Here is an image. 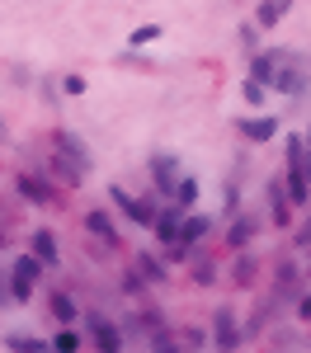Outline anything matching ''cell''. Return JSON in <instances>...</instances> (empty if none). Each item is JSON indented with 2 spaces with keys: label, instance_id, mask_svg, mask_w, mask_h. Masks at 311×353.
I'll return each mask as SVG.
<instances>
[{
  "label": "cell",
  "instance_id": "1",
  "mask_svg": "<svg viewBox=\"0 0 311 353\" xmlns=\"http://www.w3.org/2000/svg\"><path fill=\"white\" fill-rule=\"evenodd\" d=\"M90 334H94V349L99 353H123V334H118L104 316H90Z\"/></svg>",
  "mask_w": 311,
  "mask_h": 353
},
{
  "label": "cell",
  "instance_id": "2",
  "mask_svg": "<svg viewBox=\"0 0 311 353\" xmlns=\"http://www.w3.org/2000/svg\"><path fill=\"white\" fill-rule=\"evenodd\" d=\"M113 203H118L132 221H151V203H137V198H128L123 189H113Z\"/></svg>",
  "mask_w": 311,
  "mask_h": 353
},
{
  "label": "cell",
  "instance_id": "3",
  "mask_svg": "<svg viewBox=\"0 0 311 353\" xmlns=\"http://www.w3.org/2000/svg\"><path fill=\"white\" fill-rule=\"evenodd\" d=\"M217 349L222 353L236 349V321H231V311H217Z\"/></svg>",
  "mask_w": 311,
  "mask_h": 353
},
{
  "label": "cell",
  "instance_id": "4",
  "mask_svg": "<svg viewBox=\"0 0 311 353\" xmlns=\"http://www.w3.org/2000/svg\"><path fill=\"white\" fill-rule=\"evenodd\" d=\"M19 189H24L28 203H52V189L43 179H33V174H19Z\"/></svg>",
  "mask_w": 311,
  "mask_h": 353
},
{
  "label": "cell",
  "instance_id": "5",
  "mask_svg": "<svg viewBox=\"0 0 311 353\" xmlns=\"http://www.w3.org/2000/svg\"><path fill=\"white\" fill-rule=\"evenodd\" d=\"M33 259H38V264H57V241L48 236V231L33 236Z\"/></svg>",
  "mask_w": 311,
  "mask_h": 353
},
{
  "label": "cell",
  "instance_id": "6",
  "mask_svg": "<svg viewBox=\"0 0 311 353\" xmlns=\"http://www.w3.org/2000/svg\"><path fill=\"white\" fill-rule=\"evenodd\" d=\"M38 273H43V264H38L33 254H24V259H14V278H19V283H33Z\"/></svg>",
  "mask_w": 311,
  "mask_h": 353
},
{
  "label": "cell",
  "instance_id": "7",
  "mask_svg": "<svg viewBox=\"0 0 311 353\" xmlns=\"http://www.w3.org/2000/svg\"><path fill=\"white\" fill-rule=\"evenodd\" d=\"M85 226H90V231H94L99 241H113V221L104 217V212H90V221H85Z\"/></svg>",
  "mask_w": 311,
  "mask_h": 353
},
{
  "label": "cell",
  "instance_id": "8",
  "mask_svg": "<svg viewBox=\"0 0 311 353\" xmlns=\"http://www.w3.org/2000/svg\"><path fill=\"white\" fill-rule=\"evenodd\" d=\"M156 38H161V28H156V24H141L128 43H132V48H146V43H156Z\"/></svg>",
  "mask_w": 311,
  "mask_h": 353
},
{
  "label": "cell",
  "instance_id": "9",
  "mask_svg": "<svg viewBox=\"0 0 311 353\" xmlns=\"http://www.w3.org/2000/svg\"><path fill=\"white\" fill-rule=\"evenodd\" d=\"M52 316H57V321H76V306H71V297H61V292H57V297H52Z\"/></svg>",
  "mask_w": 311,
  "mask_h": 353
},
{
  "label": "cell",
  "instance_id": "10",
  "mask_svg": "<svg viewBox=\"0 0 311 353\" xmlns=\"http://www.w3.org/2000/svg\"><path fill=\"white\" fill-rule=\"evenodd\" d=\"M241 132L254 137V141H264V137H274V123H264V118H259V123H241Z\"/></svg>",
  "mask_w": 311,
  "mask_h": 353
},
{
  "label": "cell",
  "instance_id": "11",
  "mask_svg": "<svg viewBox=\"0 0 311 353\" xmlns=\"http://www.w3.org/2000/svg\"><path fill=\"white\" fill-rule=\"evenodd\" d=\"M52 174H61L66 184H76V179H81V170H76V165H66L61 156H52Z\"/></svg>",
  "mask_w": 311,
  "mask_h": 353
},
{
  "label": "cell",
  "instance_id": "12",
  "mask_svg": "<svg viewBox=\"0 0 311 353\" xmlns=\"http://www.w3.org/2000/svg\"><path fill=\"white\" fill-rule=\"evenodd\" d=\"M203 231H208V217H194V221H184V231H179V236H184V241H198Z\"/></svg>",
  "mask_w": 311,
  "mask_h": 353
},
{
  "label": "cell",
  "instance_id": "13",
  "mask_svg": "<svg viewBox=\"0 0 311 353\" xmlns=\"http://www.w3.org/2000/svg\"><path fill=\"white\" fill-rule=\"evenodd\" d=\"M76 349H81V339H76L71 330H61V334H57V353H76Z\"/></svg>",
  "mask_w": 311,
  "mask_h": 353
},
{
  "label": "cell",
  "instance_id": "14",
  "mask_svg": "<svg viewBox=\"0 0 311 353\" xmlns=\"http://www.w3.org/2000/svg\"><path fill=\"white\" fill-rule=\"evenodd\" d=\"M250 231H254V226H250L245 217H241L236 226H231V245H245V241H250Z\"/></svg>",
  "mask_w": 311,
  "mask_h": 353
},
{
  "label": "cell",
  "instance_id": "15",
  "mask_svg": "<svg viewBox=\"0 0 311 353\" xmlns=\"http://www.w3.org/2000/svg\"><path fill=\"white\" fill-rule=\"evenodd\" d=\"M10 349H14V353H43V349H38V339H24V334L10 339Z\"/></svg>",
  "mask_w": 311,
  "mask_h": 353
},
{
  "label": "cell",
  "instance_id": "16",
  "mask_svg": "<svg viewBox=\"0 0 311 353\" xmlns=\"http://www.w3.org/2000/svg\"><path fill=\"white\" fill-rule=\"evenodd\" d=\"M283 19V5H264V10H259V24H279Z\"/></svg>",
  "mask_w": 311,
  "mask_h": 353
},
{
  "label": "cell",
  "instance_id": "17",
  "mask_svg": "<svg viewBox=\"0 0 311 353\" xmlns=\"http://www.w3.org/2000/svg\"><path fill=\"white\" fill-rule=\"evenodd\" d=\"M156 236H161V241H174L179 231H174V221H170V217H161V221H156Z\"/></svg>",
  "mask_w": 311,
  "mask_h": 353
},
{
  "label": "cell",
  "instance_id": "18",
  "mask_svg": "<svg viewBox=\"0 0 311 353\" xmlns=\"http://www.w3.org/2000/svg\"><path fill=\"white\" fill-rule=\"evenodd\" d=\"M151 349H156V353H179V344H174L170 334H156V344H151Z\"/></svg>",
  "mask_w": 311,
  "mask_h": 353
},
{
  "label": "cell",
  "instance_id": "19",
  "mask_svg": "<svg viewBox=\"0 0 311 353\" xmlns=\"http://www.w3.org/2000/svg\"><path fill=\"white\" fill-rule=\"evenodd\" d=\"M194 193H198V184H194V179H184V184H179V193H174V198H179V203H194Z\"/></svg>",
  "mask_w": 311,
  "mask_h": 353
},
{
  "label": "cell",
  "instance_id": "20",
  "mask_svg": "<svg viewBox=\"0 0 311 353\" xmlns=\"http://www.w3.org/2000/svg\"><path fill=\"white\" fill-rule=\"evenodd\" d=\"M141 269H146V278H161V273H165V269H156V259H151V254H141Z\"/></svg>",
  "mask_w": 311,
  "mask_h": 353
},
{
  "label": "cell",
  "instance_id": "21",
  "mask_svg": "<svg viewBox=\"0 0 311 353\" xmlns=\"http://www.w3.org/2000/svg\"><path fill=\"white\" fill-rule=\"evenodd\" d=\"M0 245H5V236H0Z\"/></svg>",
  "mask_w": 311,
  "mask_h": 353
}]
</instances>
